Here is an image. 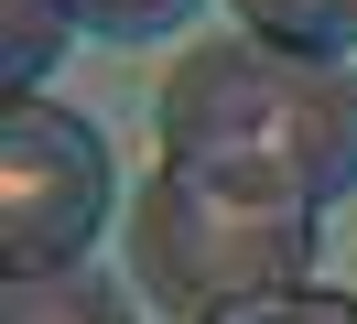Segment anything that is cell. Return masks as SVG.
Listing matches in <instances>:
<instances>
[{
  "instance_id": "8",
  "label": "cell",
  "mask_w": 357,
  "mask_h": 324,
  "mask_svg": "<svg viewBox=\"0 0 357 324\" xmlns=\"http://www.w3.org/2000/svg\"><path fill=\"white\" fill-rule=\"evenodd\" d=\"M206 324H357V292H325V281H292V292H260V302H227Z\"/></svg>"
},
{
  "instance_id": "2",
  "label": "cell",
  "mask_w": 357,
  "mask_h": 324,
  "mask_svg": "<svg viewBox=\"0 0 357 324\" xmlns=\"http://www.w3.org/2000/svg\"><path fill=\"white\" fill-rule=\"evenodd\" d=\"M314 227L303 206H249V194H217L195 184L184 162H152L130 194V292L152 314H227V302H260V292H292L314 281Z\"/></svg>"
},
{
  "instance_id": "3",
  "label": "cell",
  "mask_w": 357,
  "mask_h": 324,
  "mask_svg": "<svg viewBox=\"0 0 357 324\" xmlns=\"http://www.w3.org/2000/svg\"><path fill=\"white\" fill-rule=\"evenodd\" d=\"M109 194H119V173H109L98 119H76L54 98L0 108V259H11V281L87 270L98 227H109Z\"/></svg>"
},
{
  "instance_id": "1",
  "label": "cell",
  "mask_w": 357,
  "mask_h": 324,
  "mask_svg": "<svg viewBox=\"0 0 357 324\" xmlns=\"http://www.w3.org/2000/svg\"><path fill=\"white\" fill-rule=\"evenodd\" d=\"M152 141L217 194L325 216L335 194H357V76L260 33H217L162 76Z\"/></svg>"
},
{
  "instance_id": "5",
  "label": "cell",
  "mask_w": 357,
  "mask_h": 324,
  "mask_svg": "<svg viewBox=\"0 0 357 324\" xmlns=\"http://www.w3.org/2000/svg\"><path fill=\"white\" fill-rule=\"evenodd\" d=\"M0 324H130V302L98 270H33V281L0 292Z\"/></svg>"
},
{
  "instance_id": "6",
  "label": "cell",
  "mask_w": 357,
  "mask_h": 324,
  "mask_svg": "<svg viewBox=\"0 0 357 324\" xmlns=\"http://www.w3.org/2000/svg\"><path fill=\"white\" fill-rule=\"evenodd\" d=\"M66 0H0V86L11 98H44V65L66 54Z\"/></svg>"
},
{
  "instance_id": "7",
  "label": "cell",
  "mask_w": 357,
  "mask_h": 324,
  "mask_svg": "<svg viewBox=\"0 0 357 324\" xmlns=\"http://www.w3.org/2000/svg\"><path fill=\"white\" fill-rule=\"evenodd\" d=\"M184 11H195V0H66V22L98 33V43H162Z\"/></svg>"
},
{
  "instance_id": "4",
  "label": "cell",
  "mask_w": 357,
  "mask_h": 324,
  "mask_svg": "<svg viewBox=\"0 0 357 324\" xmlns=\"http://www.w3.org/2000/svg\"><path fill=\"white\" fill-rule=\"evenodd\" d=\"M238 11V33L260 43H292V54H357V0H227Z\"/></svg>"
}]
</instances>
